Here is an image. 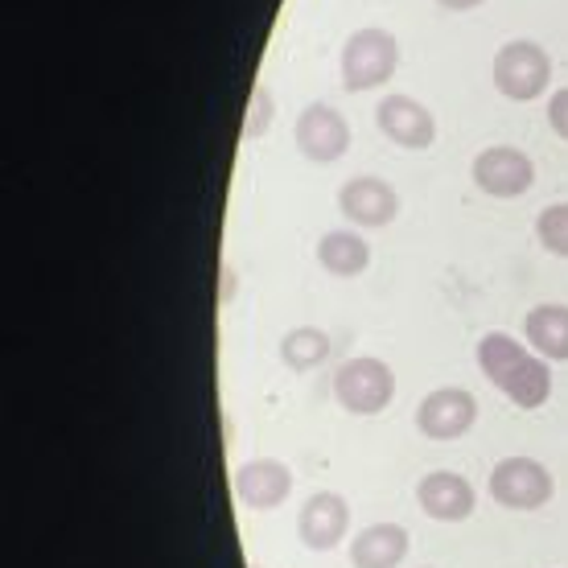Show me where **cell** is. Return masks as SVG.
Listing matches in <instances>:
<instances>
[{
	"label": "cell",
	"mask_w": 568,
	"mask_h": 568,
	"mask_svg": "<svg viewBox=\"0 0 568 568\" xmlns=\"http://www.w3.org/2000/svg\"><path fill=\"white\" fill-rule=\"evenodd\" d=\"M272 124V91L268 87H256L252 91V103H247V120H243V136L247 141H256V136H264Z\"/></svg>",
	"instance_id": "cell-19"
},
{
	"label": "cell",
	"mask_w": 568,
	"mask_h": 568,
	"mask_svg": "<svg viewBox=\"0 0 568 568\" xmlns=\"http://www.w3.org/2000/svg\"><path fill=\"white\" fill-rule=\"evenodd\" d=\"M495 87L515 103H531L544 95V87L552 83V58L540 42L531 38H519V42H507L495 54Z\"/></svg>",
	"instance_id": "cell-4"
},
{
	"label": "cell",
	"mask_w": 568,
	"mask_h": 568,
	"mask_svg": "<svg viewBox=\"0 0 568 568\" xmlns=\"http://www.w3.org/2000/svg\"><path fill=\"white\" fill-rule=\"evenodd\" d=\"M552 474L536 457H503L490 469V498L507 511H540L544 503H552Z\"/></svg>",
	"instance_id": "cell-5"
},
{
	"label": "cell",
	"mask_w": 568,
	"mask_h": 568,
	"mask_svg": "<svg viewBox=\"0 0 568 568\" xmlns=\"http://www.w3.org/2000/svg\"><path fill=\"white\" fill-rule=\"evenodd\" d=\"M399 67V42L387 29H355L342 45V87L371 91L384 87Z\"/></svg>",
	"instance_id": "cell-3"
},
{
	"label": "cell",
	"mask_w": 568,
	"mask_h": 568,
	"mask_svg": "<svg viewBox=\"0 0 568 568\" xmlns=\"http://www.w3.org/2000/svg\"><path fill=\"white\" fill-rule=\"evenodd\" d=\"M293 136H297L301 156H310L317 165H329V161H338V156L351 149V124H346V115H342L338 108H329V103L301 108Z\"/></svg>",
	"instance_id": "cell-8"
},
{
	"label": "cell",
	"mask_w": 568,
	"mask_h": 568,
	"mask_svg": "<svg viewBox=\"0 0 568 568\" xmlns=\"http://www.w3.org/2000/svg\"><path fill=\"white\" fill-rule=\"evenodd\" d=\"M413 540L408 527L399 524H371L351 540V565L355 568H396L408 556Z\"/></svg>",
	"instance_id": "cell-14"
},
{
	"label": "cell",
	"mask_w": 568,
	"mask_h": 568,
	"mask_svg": "<svg viewBox=\"0 0 568 568\" xmlns=\"http://www.w3.org/2000/svg\"><path fill=\"white\" fill-rule=\"evenodd\" d=\"M536 240L544 243V252L568 260V202L544 206L540 219H536Z\"/></svg>",
	"instance_id": "cell-18"
},
{
	"label": "cell",
	"mask_w": 568,
	"mask_h": 568,
	"mask_svg": "<svg viewBox=\"0 0 568 568\" xmlns=\"http://www.w3.org/2000/svg\"><path fill=\"white\" fill-rule=\"evenodd\" d=\"M334 399L355 416H379L396 399V371L384 358H346L334 371Z\"/></svg>",
	"instance_id": "cell-2"
},
{
	"label": "cell",
	"mask_w": 568,
	"mask_h": 568,
	"mask_svg": "<svg viewBox=\"0 0 568 568\" xmlns=\"http://www.w3.org/2000/svg\"><path fill=\"white\" fill-rule=\"evenodd\" d=\"M531 351L548 363H568V305H536L524 317Z\"/></svg>",
	"instance_id": "cell-15"
},
{
	"label": "cell",
	"mask_w": 568,
	"mask_h": 568,
	"mask_svg": "<svg viewBox=\"0 0 568 568\" xmlns=\"http://www.w3.org/2000/svg\"><path fill=\"white\" fill-rule=\"evenodd\" d=\"M346 527H351V503L334 490H317V495L305 498V507L297 515V531L301 544L310 552H329L346 540Z\"/></svg>",
	"instance_id": "cell-10"
},
{
	"label": "cell",
	"mask_w": 568,
	"mask_h": 568,
	"mask_svg": "<svg viewBox=\"0 0 568 568\" xmlns=\"http://www.w3.org/2000/svg\"><path fill=\"white\" fill-rule=\"evenodd\" d=\"M317 264H322L329 276H346V281H351L358 272H367L371 247L355 231H326L322 243H317Z\"/></svg>",
	"instance_id": "cell-16"
},
{
	"label": "cell",
	"mask_w": 568,
	"mask_h": 568,
	"mask_svg": "<svg viewBox=\"0 0 568 568\" xmlns=\"http://www.w3.org/2000/svg\"><path fill=\"white\" fill-rule=\"evenodd\" d=\"M474 185L490 194V199H524L527 190L536 185V165L524 149H511V144H490L474 156Z\"/></svg>",
	"instance_id": "cell-6"
},
{
	"label": "cell",
	"mask_w": 568,
	"mask_h": 568,
	"mask_svg": "<svg viewBox=\"0 0 568 568\" xmlns=\"http://www.w3.org/2000/svg\"><path fill=\"white\" fill-rule=\"evenodd\" d=\"M548 124L560 141H568V87H560L552 100H548Z\"/></svg>",
	"instance_id": "cell-20"
},
{
	"label": "cell",
	"mask_w": 568,
	"mask_h": 568,
	"mask_svg": "<svg viewBox=\"0 0 568 568\" xmlns=\"http://www.w3.org/2000/svg\"><path fill=\"white\" fill-rule=\"evenodd\" d=\"M478 420V399L469 396L466 387H437L420 399L416 408V428L428 440H457L466 437Z\"/></svg>",
	"instance_id": "cell-7"
},
{
	"label": "cell",
	"mask_w": 568,
	"mask_h": 568,
	"mask_svg": "<svg viewBox=\"0 0 568 568\" xmlns=\"http://www.w3.org/2000/svg\"><path fill=\"white\" fill-rule=\"evenodd\" d=\"M440 9H454V13H466V9H478L483 0H437Z\"/></svg>",
	"instance_id": "cell-21"
},
{
	"label": "cell",
	"mask_w": 568,
	"mask_h": 568,
	"mask_svg": "<svg viewBox=\"0 0 568 568\" xmlns=\"http://www.w3.org/2000/svg\"><path fill=\"white\" fill-rule=\"evenodd\" d=\"M281 358L288 363L293 371H313V367H322L329 358V338L322 334V329H313V326H297V329H288L281 338Z\"/></svg>",
	"instance_id": "cell-17"
},
{
	"label": "cell",
	"mask_w": 568,
	"mask_h": 568,
	"mask_svg": "<svg viewBox=\"0 0 568 568\" xmlns=\"http://www.w3.org/2000/svg\"><path fill=\"white\" fill-rule=\"evenodd\" d=\"M478 367L490 384L511 399L515 408H544L552 396V371L548 358H540L536 351H527L511 334H483L478 338Z\"/></svg>",
	"instance_id": "cell-1"
},
{
	"label": "cell",
	"mask_w": 568,
	"mask_h": 568,
	"mask_svg": "<svg viewBox=\"0 0 568 568\" xmlns=\"http://www.w3.org/2000/svg\"><path fill=\"white\" fill-rule=\"evenodd\" d=\"M416 503H420V511H425L428 519H437V524H462V519L474 515L478 495H474V486H469L462 474H454V469H433V474H425L420 486H416Z\"/></svg>",
	"instance_id": "cell-12"
},
{
	"label": "cell",
	"mask_w": 568,
	"mask_h": 568,
	"mask_svg": "<svg viewBox=\"0 0 568 568\" xmlns=\"http://www.w3.org/2000/svg\"><path fill=\"white\" fill-rule=\"evenodd\" d=\"M293 495V469L272 457H256V462H243L235 469V498L252 511H272L281 507L284 498Z\"/></svg>",
	"instance_id": "cell-13"
},
{
	"label": "cell",
	"mask_w": 568,
	"mask_h": 568,
	"mask_svg": "<svg viewBox=\"0 0 568 568\" xmlns=\"http://www.w3.org/2000/svg\"><path fill=\"white\" fill-rule=\"evenodd\" d=\"M375 124H379L387 141L399 144V149H413V153L437 141V120L413 95H384L379 108H375Z\"/></svg>",
	"instance_id": "cell-9"
},
{
	"label": "cell",
	"mask_w": 568,
	"mask_h": 568,
	"mask_svg": "<svg viewBox=\"0 0 568 568\" xmlns=\"http://www.w3.org/2000/svg\"><path fill=\"white\" fill-rule=\"evenodd\" d=\"M338 211L355 223V227H387L399 214V194L396 185L384 178H351L338 190Z\"/></svg>",
	"instance_id": "cell-11"
}]
</instances>
